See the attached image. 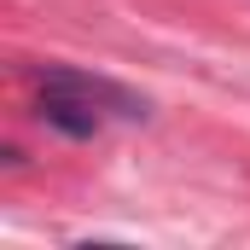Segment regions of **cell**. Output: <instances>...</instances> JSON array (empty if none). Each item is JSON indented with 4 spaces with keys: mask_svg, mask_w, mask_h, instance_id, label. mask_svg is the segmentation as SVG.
Returning a JSON list of instances; mask_svg holds the SVG:
<instances>
[{
    "mask_svg": "<svg viewBox=\"0 0 250 250\" xmlns=\"http://www.w3.org/2000/svg\"><path fill=\"white\" fill-rule=\"evenodd\" d=\"M35 82H41V99H35L41 123L70 134V140L99 134L105 117H123V123L146 117V99L128 93V87H117L111 76H87V70H70V64H47V70H35Z\"/></svg>",
    "mask_w": 250,
    "mask_h": 250,
    "instance_id": "obj_1",
    "label": "cell"
}]
</instances>
